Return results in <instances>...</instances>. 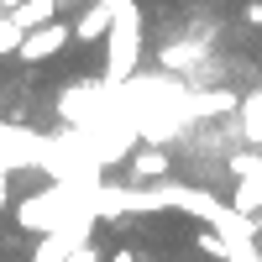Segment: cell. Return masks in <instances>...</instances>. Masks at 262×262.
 <instances>
[{"instance_id": "cell-10", "label": "cell", "mask_w": 262, "mask_h": 262, "mask_svg": "<svg viewBox=\"0 0 262 262\" xmlns=\"http://www.w3.org/2000/svg\"><path fill=\"white\" fill-rule=\"evenodd\" d=\"M111 262H142V252H131V247H121V252H116Z\"/></svg>"}, {"instance_id": "cell-2", "label": "cell", "mask_w": 262, "mask_h": 262, "mask_svg": "<svg viewBox=\"0 0 262 262\" xmlns=\"http://www.w3.org/2000/svg\"><path fill=\"white\" fill-rule=\"evenodd\" d=\"M116 27V6H105V0H90V11L74 21V42H105Z\"/></svg>"}, {"instance_id": "cell-7", "label": "cell", "mask_w": 262, "mask_h": 262, "mask_svg": "<svg viewBox=\"0 0 262 262\" xmlns=\"http://www.w3.org/2000/svg\"><path fill=\"white\" fill-rule=\"evenodd\" d=\"M242 131L252 142H262V95H252L247 105H242Z\"/></svg>"}, {"instance_id": "cell-12", "label": "cell", "mask_w": 262, "mask_h": 262, "mask_svg": "<svg viewBox=\"0 0 262 262\" xmlns=\"http://www.w3.org/2000/svg\"><path fill=\"white\" fill-rule=\"evenodd\" d=\"M58 6H90V0H58Z\"/></svg>"}, {"instance_id": "cell-9", "label": "cell", "mask_w": 262, "mask_h": 262, "mask_svg": "<svg viewBox=\"0 0 262 262\" xmlns=\"http://www.w3.org/2000/svg\"><path fill=\"white\" fill-rule=\"evenodd\" d=\"M247 27L262 32V0H252V6H247Z\"/></svg>"}, {"instance_id": "cell-6", "label": "cell", "mask_w": 262, "mask_h": 262, "mask_svg": "<svg viewBox=\"0 0 262 262\" xmlns=\"http://www.w3.org/2000/svg\"><path fill=\"white\" fill-rule=\"evenodd\" d=\"M32 262H69V242H63L58 231H48V236H42V242H37Z\"/></svg>"}, {"instance_id": "cell-3", "label": "cell", "mask_w": 262, "mask_h": 262, "mask_svg": "<svg viewBox=\"0 0 262 262\" xmlns=\"http://www.w3.org/2000/svg\"><path fill=\"white\" fill-rule=\"evenodd\" d=\"M53 11H58V0H21V6L11 11V27L27 37V32H37V27H48Z\"/></svg>"}, {"instance_id": "cell-11", "label": "cell", "mask_w": 262, "mask_h": 262, "mask_svg": "<svg viewBox=\"0 0 262 262\" xmlns=\"http://www.w3.org/2000/svg\"><path fill=\"white\" fill-rule=\"evenodd\" d=\"M16 6H21V0H0V11H6V16H11V11H16Z\"/></svg>"}, {"instance_id": "cell-8", "label": "cell", "mask_w": 262, "mask_h": 262, "mask_svg": "<svg viewBox=\"0 0 262 262\" xmlns=\"http://www.w3.org/2000/svg\"><path fill=\"white\" fill-rule=\"evenodd\" d=\"M21 53V32L11 27V16H0V58H16Z\"/></svg>"}, {"instance_id": "cell-5", "label": "cell", "mask_w": 262, "mask_h": 262, "mask_svg": "<svg viewBox=\"0 0 262 262\" xmlns=\"http://www.w3.org/2000/svg\"><path fill=\"white\" fill-rule=\"evenodd\" d=\"M194 252H205L210 262H226V257H231V247H226V242H221V236H215L210 226H200V231H194Z\"/></svg>"}, {"instance_id": "cell-4", "label": "cell", "mask_w": 262, "mask_h": 262, "mask_svg": "<svg viewBox=\"0 0 262 262\" xmlns=\"http://www.w3.org/2000/svg\"><path fill=\"white\" fill-rule=\"evenodd\" d=\"M173 163H168V152L163 147H137V158H131V173L137 179H163Z\"/></svg>"}, {"instance_id": "cell-1", "label": "cell", "mask_w": 262, "mask_h": 262, "mask_svg": "<svg viewBox=\"0 0 262 262\" xmlns=\"http://www.w3.org/2000/svg\"><path fill=\"white\" fill-rule=\"evenodd\" d=\"M74 42V27H63V21H48V27H37V32H27L21 37V63L27 69H37V63H48V58H58L63 48Z\"/></svg>"}]
</instances>
